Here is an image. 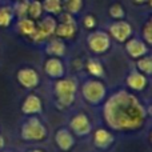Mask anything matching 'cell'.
<instances>
[{"label": "cell", "mask_w": 152, "mask_h": 152, "mask_svg": "<svg viewBox=\"0 0 152 152\" xmlns=\"http://www.w3.org/2000/svg\"><path fill=\"white\" fill-rule=\"evenodd\" d=\"M28 5H29V0H15V3L12 5L15 18L18 19L26 18L27 13H28Z\"/></svg>", "instance_id": "obj_25"}, {"label": "cell", "mask_w": 152, "mask_h": 152, "mask_svg": "<svg viewBox=\"0 0 152 152\" xmlns=\"http://www.w3.org/2000/svg\"><path fill=\"white\" fill-rule=\"evenodd\" d=\"M27 152H44V151L40 150V148H34V150H29V151H27Z\"/></svg>", "instance_id": "obj_31"}, {"label": "cell", "mask_w": 152, "mask_h": 152, "mask_svg": "<svg viewBox=\"0 0 152 152\" xmlns=\"http://www.w3.org/2000/svg\"><path fill=\"white\" fill-rule=\"evenodd\" d=\"M124 50H126L127 55L131 59H137L143 58V56L148 55L150 52V45L140 37H129L126 43H124Z\"/></svg>", "instance_id": "obj_10"}, {"label": "cell", "mask_w": 152, "mask_h": 152, "mask_svg": "<svg viewBox=\"0 0 152 152\" xmlns=\"http://www.w3.org/2000/svg\"><path fill=\"white\" fill-rule=\"evenodd\" d=\"M92 142L99 150H107L115 142V135L108 128H97L92 135Z\"/></svg>", "instance_id": "obj_13"}, {"label": "cell", "mask_w": 152, "mask_h": 152, "mask_svg": "<svg viewBox=\"0 0 152 152\" xmlns=\"http://www.w3.org/2000/svg\"><path fill=\"white\" fill-rule=\"evenodd\" d=\"M81 96L89 105H100L107 99V87L100 79H88L81 84Z\"/></svg>", "instance_id": "obj_4"}, {"label": "cell", "mask_w": 152, "mask_h": 152, "mask_svg": "<svg viewBox=\"0 0 152 152\" xmlns=\"http://www.w3.org/2000/svg\"><path fill=\"white\" fill-rule=\"evenodd\" d=\"M43 68H44L45 75H47L48 77L53 79V80L66 76V66H64L63 60H61L60 58H51L50 56V58L44 61Z\"/></svg>", "instance_id": "obj_12"}, {"label": "cell", "mask_w": 152, "mask_h": 152, "mask_svg": "<svg viewBox=\"0 0 152 152\" xmlns=\"http://www.w3.org/2000/svg\"><path fill=\"white\" fill-rule=\"evenodd\" d=\"M56 24H58V19H56L55 16H51V15L43 16L42 19H39V20L36 21L35 31L29 39L34 43H37V44L47 42V40L51 39V37L53 36V34H55Z\"/></svg>", "instance_id": "obj_5"}, {"label": "cell", "mask_w": 152, "mask_h": 152, "mask_svg": "<svg viewBox=\"0 0 152 152\" xmlns=\"http://www.w3.org/2000/svg\"><path fill=\"white\" fill-rule=\"evenodd\" d=\"M16 80L24 89H35L40 84V75L32 67H21L16 72Z\"/></svg>", "instance_id": "obj_9"}, {"label": "cell", "mask_w": 152, "mask_h": 152, "mask_svg": "<svg viewBox=\"0 0 152 152\" xmlns=\"http://www.w3.org/2000/svg\"><path fill=\"white\" fill-rule=\"evenodd\" d=\"M20 137L28 143H42L48 137V129L37 116H28L20 127Z\"/></svg>", "instance_id": "obj_3"}, {"label": "cell", "mask_w": 152, "mask_h": 152, "mask_svg": "<svg viewBox=\"0 0 152 152\" xmlns=\"http://www.w3.org/2000/svg\"><path fill=\"white\" fill-rule=\"evenodd\" d=\"M15 20V13L11 5L0 7V28H8Z\"/></svg>", "instance_id": "obj_21"}, {"label": "cell", "mask_w": 152, "mask_h": 152, "mask_svg": "<svg viewBox=\"0 0 152 152\" xmlns=\"http://www.w3.org/2000/svg\"><path fill=\"white\" fill-rule=\"evenodd\" d=\"M44 13L51 16H59L63 12V0H42Z\"/></svg>", "instance_id": "obj_20"}, {"label": "cell", "mask_w": 152, "mask_h": 152, "mask_svg": "<svg viewBox=\"0 0 152 152\" xmlns=\"http://www.w3.org/2000/svg\"><path fill=\"white\" fill-rule=\"evenodd\" d=\"M55 143L56 147L63 152H68L74 148L75 137L74 134L68 128H59L55 134Z\"/></svg>", "instance_id": "obj_15"}, {"label": "cell", "mask_w": 152, "mask_h": 152, "mask_svg": "<svg viewBox=\"0 0 152 152\" xmlns=\"http://www.w3.org/2000/svg\"><path fill=\"white\" fill-rule=\"evenodd\" d=\"M86 69L92 77L95 79H102L104 77L105 74V69L103 63L99 60V59H95V58H89L88 60L86 61Z\"/></svg>", "instance_id": "obj_19"}, {"label": "cell", "mask_w": 152, "mask_h": 152, "mask_svg": "<svg viewBox=\"0 0 152 152\" xmlns=\"http://www.w3.org/2000/svg\"><path fill=\"white\" fill-rule=\"evenodd\" d=\"M1 152H15V151H4V150H3Z\"/></svg>", "instance_id": "obj_32"}, {"label": "cell", "mask_w": 152, "mask_h": 152, "mask_svg": "<svg viewBox=\"0 0 152 152\" xmlns=\"http://www.w3.org/2000/svg\"><path fill=\"white\" fill-rule=\"evenodd\" d=\"M108 35L111 39L118 43H126L129 37L134 36V27L127 20H113L108 26Z\"/></svg>", "instance_id": "obj_7"}, {"label": "cell", "mask_w": 152, "mask_h": 152, "mask_svg": "<svg viewBox=\"0 0 152 152\" xmlns=\"http://www.w3.org/2000/svg\"><path fill=\"white\" fill-rule=\"evenodd\" d=\"M108 15L113 20H123L126 18V8L120 3H113L108 8Z\"/></svg>", "instance_id": "obj_26"}, {"label": "cell", "mask_w": 152, "mask_h": 152, "mask_svg": "<svg viewBox=\"0 0 152 152\" xmlns=\"http://www.w3.org/2000/svg\"><path fill=\"white\" fill-rule=\"evenodd\" d=\"M44 52L51 58H63L67 53V44L64 40L59 39V37H52L48 39L47 44L44 47Z\"/></svg>", "instance_id": "obj_16"}, {"label": "cell", "mask_w": 152, "mask_h": 152, "mask_svg": "<svg viewBox=\"0 0 152 152\" xmlns=\"http://www.w3.org/2000/svg\"><path fill=\"white\" fill-rule=\"evenodd\" d=\"M81 24H83V27L86 29H88V31H92V29L96 28L97 20H96V18H95L92 13H87V15H84L83 19H81Z\"/></svg>", "instance_id": "obj_28"}, {"label": "cell", "mask_w": 152, "mask_h": 152, "mask_svg": "<svg viewBox=\"0 0 152 152\" xmlns=\"http://www.w3.org/2000/svg\"><path fill=\"white\" fill-rule=\"evenodd\" d=\"M84 7V0H63V11L71 13V15H77L81 12Z\"/></svg>", "instance_id": "obj_23"}, {"label": "cell", "mask_w": 152, "mask_h": 152, "mask_svg": "<svg viewBox=\"0 0 152 152\" xmlns=\"http://www.w3.org/2000/svg\"><path fill=\"white\" fill-rule=\"evenodd\" d=\"M4 147H5V137L3 135H0V152L4 150Z\"/></svg>", "instance_id": "obj_30"}, {"label": "cell", "mask_w": 152, "mask_h": 152, "mask_svg": "<svg viewBox=\"0 0 152 152\" xmlns=\"http://www.w3.org/2000/svg\"><path fill=\"white\" fill-rule=\"evenodd\" d=\"M142 39L151 47L152 44V21L148 19L142 27Z\"/></svg>", "instance_id": "obj_27"}, {"label": "cell", "mask_w": 152, "mask_h": 152, "mask_svg": "<svg viewBox=\"0 0 152 152\" xmlns=\"http://www.w3.org/2000/svg\"><path fill=\"white\" fill-rule=\"evenodd\" d=\"M79 91V84L75 77H63L56 79L53 83V95L56 99V105L59 110H66L71 107L76 100V95Z\"/></svg>", "instance_id": "obj_2"}, {"label": "cell", "mask_w": 152, "mask_h": 152, "mask_svg": "<svg viewBox=\"0 0 152 152\" xmlns=\"http://www.w3.org/2000/svg\"><path fill=\"white\" fill-rule=\"evenodd\" d=\"M43 13H44V11H43L42 1H40V0H29L28 13H27V16H28L29 19L37 21L39 19L43 18Z\"/></svg>", "instance_id": "obj_22"}, {"label": "cell", "mask_w": 152, "mask_h": 152, "mask_svg": "<svg viewBox=\"0 0 152 152\" xmlns=\"http://www.w3.org/2000/svg\"><path fill=\"white\" fill-rule=\"evenodd\" d=\"M76 34H77V21H69V23L58 21L53 36L61 40H71Z\"/></svg>", "instance_id": "obj_17"}, {"label": "cell", "mask_w": 152, "mask_h": 152, "mask_svg": "<svg viewBox=\"0 0 152 152\" xmlns=\"http://www.w3.org/2000/svg\"><path fill=\"white\" fill-rule=\"evenodd\" d=\"M136 69L145 76H151L152 74V59L150 55H145L136 60Z\"/></svg>", "instance_id": "obj_24"}, {"label": "cell", "mask_w": 152, "mask_h": 152, "mask_svg": "<svg viewBox=\"0 0 152 152\" xmlns=\"http://www.w3.org/2000/svg\"><path fill=\"white\" fill-rule=\"evenodd\" d=\"M150 108L128 89H118L104 100L103 119L108 129L115 132H137L144 128Z\"/></svg>", "instance_id": "obj_1"}, {"label": "cell", "mask_w": 152, "mask_h": 152, "mask_svg": "<svg viewBox=\"0 0 152 152\" xmlns=\"http://www.w3.org/2000/svg\"><path fill=\"white\" fill-rule=\"evenodd\" d=\"M132 1L136 5H143V4H145V3H148V4L151 5V0H132Z\"/></svg>", "instance_id": "obj_29"}, {"label": "cell", "mask_w": 152, "mask_h": 152, "mask_svg": "<svg viewBox=\"0 0 152 152\" xmlns=\"http://www.w3.org/2000/svg\"><path fill=\"white\" fill-rule=\"evenodd\" d=\"M21 112L27 116H37L43 112V102L39 95L29 94L24 97L20 107Z\"/></svg>", "instance_id": "obj_11"}, {"label": "cell", "mask_w": 152, "mask_h": 152, "mask_svg": "<svg viewBox=\"0 0 152 152\" xmlns=\"http://www.w3.org/2000/svg\"><path fill=\"white\" fill-rule=\"evenodd\" d=\"M13 1H15V0H13Z\"/></svg>", "instance_id": "obj_34"}, {"label": "cell", "mask_w": 152, "mask_h": 152, "mask_svg": "<svg viewBox=\"0 0 152 152\" xmlns=\"http://www.w3.org/2000/svg\"><path fill=\"white\" fill-rule=\"evenodd\" d=\"M69 131L79 137L88 136L92 132V123L89 116L84 112L75 113L69 120Z\"/></svg>", "instance_id": "obj_8"}, {"label": "cell", "mask_w": 152, "mask_h": 152, "mask_svg": "<svg viewBox=\"0 0 152 152\" xmlns=\"http://www.w3.org/2000/svg\"><path fill=\"white\" fill-rule=\"evenodd\" d=\"M87 47L95 55H103L108 52L112 44V39L107 31H92L86 39Z\"/></svg>", "instance_id": "obj_6"}, {"label": "cell", "mask_w": 152, "mask_h": 152, "mask_svg": "<svg viewBox=\"0 0 152 152\" xmlns=\"http://www.w3.org/2000/svg\"><path fill=\"white\" fill-rule=\"evenodd\" d=\"M40 1H42V0H40Z\"/></svg>", "instance_id": "obj_33"}, {"label": "cell", "mask_w": 152, "mask_h": 152, "mask_svg": "<svg viewBox=\"0 0 152 152\" xmlns=\"http://www.w3.org/2000/svg\"><path fill=\"white\" fill-rule=\"evenodd\" d=\"M35 27H36V21L29 19L28 16L20 18L16 21V31H18V34L21 35V36L31 37L35 31Z\"/></svg>", "instance_id": "obj_18"}, {"label": "cell", "mask_w": 152, "mask_h": 152, "mask_svg": "<svg viewBox=\"0 0 152 152\" xmlns=\"http://www.w3.org/2000/svg\"><path fill=\"white\" fill-rule=\"evenodd\" d=\"M126 84L131 91L142 92L148 87V76L139 72L137 69L131 71L126 77Z\"/></svg>", "instance_id": "obj_14"}]
</instances>
